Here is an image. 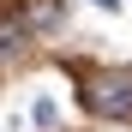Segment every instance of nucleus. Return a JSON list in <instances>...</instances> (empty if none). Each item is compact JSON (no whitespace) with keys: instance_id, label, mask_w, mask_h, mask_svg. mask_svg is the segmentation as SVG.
Returning <instances> with one entry per match:
<instances>
[{"instance_id":"obj_2","label":"nucleus","mask_w":132,"mask_h":132,"mask_svg":"<svg viewBox=\"0 0 132 132\" xmlns=\"http://www.w3.org/2000/svg\"><path fill=\"white\" fill-rule=\"evenodd\" d=\"M96 6H102V12H120V0H96Z\"/></svg>"},{"instance_id":"obj_1","label":"nucleus","mask_w":132,"mask_h":132,"mask_svg":"<svg viewBox=\"0 0 132 132\" xmlns=\"http://www.w3.org/2000/svg\"><path fill=\"white\" fill-rule=\"evenodd\" d=\"M84 108L102 120H132V78L126 72H96L84 78Z\"/></svg>"}]
</instances>
